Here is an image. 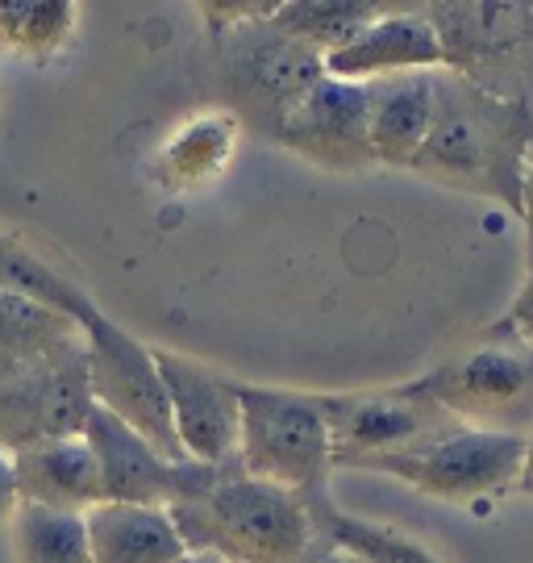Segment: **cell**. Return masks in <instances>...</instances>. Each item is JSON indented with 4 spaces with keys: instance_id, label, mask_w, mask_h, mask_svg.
<instances>
[{
    "instance_id": "1",
    "label": "cell",
    "mask_w": 533,
    "mask_h": 563,
    "mask_svg": "<svg viewBox=\"0 0 533 563\" xmlns=\"http://www.w3.org/2000/svg\"><path fill=\"white\" fill-rule=\"evenodd\" d=\"M188 551H213L225 563H321L334 551L330 497H300L221 463L204 493L167 509Z\"/></svg>"
},
{
    "instance_id": "2",
    "label": "cell",
    "mask_w": 533,
    "mask_h": 563,
    "mask_svg": "<svg viewBox=\"0 0 533 563\" xmlns=\"http://www.w3.org/2000/svg\"><path fill=\"white\" fill-rule=\"evenodd\" d=\"M533 151V104L504 101L455 71H434V118L409 172L492 197L521 213L525 159Z\"/></svg>"
},
{
    "instance_id": "3",
    "label": "cell",
    "mask_w": 533,
    "mask_h": 563,
    "mask_svg": "<svg viewBox=\"0 0 533 563\" xmlns=\"http://www.w3.org/2000/svg\"><path fill=\"white\" fill-rule=\"evenodd\" d=\"M237 467L300 497H330V426L321 393L237 380Z\"/></svg>"
},
{
    "instance_id": "4",
    "label": "cell",
    "mask_w": 533,
    "mask_h": 563,
    "mask_svg": "<svg viewBox=\"0 0 533 563\" xmlns=\"http://www.w3.org/2000/svg\"><path fill=\"white\" fill-rule=\"evenodd\" d=\"M421 13L442 42L446 71L533 104V4H434Z\"/></svg>"
},
{
    "instance_id": "5",
    "label": "cell",
    "mask_w": 533,
    "mask_h": 563,
    "mask_svg": "<svg viewBox=\"0 0 533 563\" xmlns=\"http://www.w3.org/2000/svg\"><path fill=\"white\" fill-rule=\"evenodd\" d=\"M521 455H525V439H517V434L458 426L451 434H442L437 443L392 451V455H367V460H355L346 467L384 472V476L413 484L417 493H425L434 501L467 505L517 488Z\"/></svg>"
},
{
    "instance_id": "6",
    "label": "cell",
    "mask_w": 533,
    "mask_h": 563,
    "mask_svg": "<svg viewBox=\"0 0 533 563\" xmlns=\"http://www.w3.org/2000/svg\"><path fill=\"white\" fill-rule=\"evenodd\" d=\"M413 393L455 422L496 434H533V346H475L463 360L442 363L437 372L413 380Z\"/></svg>"
},
{
    "instance_id": "7",
    "label": "cell",
    "mask_w": 533,
    "mask_h": 563,
    "mask_svg": "<svg viewBox=\"0 0 533 563\" xmlns=\"http://www.w3.org/2000/svg\"><path fill=\"white\" fill-rule=\"evenodd\" d=\"M92 405L84 334L42 360L0 367V446L21 451L51 439H79Z\"/></svg>"
},
{
    "instance_id": "8",
    "label": "cell",
    "mask_w": 533,
    "mask_h": 563,
    "mask_svg": "<svg viewBox=\"0 0 533 563\" xmlns=\"http://www.w3.org/2000/svg\"><path fill=\"white\" fill-rule=\"evenodd\" d=\"M79 334H84L92 401L125 426H134L158 455H167L171 463H192L184 460V451L176 443L171 409H167V393L158 384L151 346L134 339L130 330H121L118 322H109L100 313V305L79 322Z\"/></svg>"
},
{
    "instance_id": "9",
    "label": "cell",
    "mask_w": 533,
    "mask_h": 563,
    "mask_svg": "<svg viewBox=\"0 0 533 563\" xmlns=\"http://www.w3.org/2000/svg\"><path fill=\"white\" fill-rule=\"evenodd\" d=\"M221 38V76L230 84L237 104H246L258 118V125L271 130L284 121V113L325 76V63L317 51L288 38L271 18L246 21L218 34Z\"/></svg>"
},
{
    "instance_id": "10",
    "label": "cell",
    "mask_w": 533,
    "mask_h": 563,
    "mask_svg": "<svg viewBox=\"0 0 533 563\" xmlns=\"http://www.w3.org/2000/svg\"><path fill=\"white\" fill-rule=\"evenodd\" d=\"M325 426H330V467H346L367 455H392L413 446L437 443L442 434L458 430L446 409L404 388H371V393H334L321 397Z\"/></svg>"
},
{
    "instance_id": "11",
    "label": "cell",
    "mask_w": 533,
    "mask_h": 563,
    "mask_svg": "<svg viewBox=\"0 0 533 563\" xmlns=\"http://www.w3.org/2000/svg\"><path fill=\"white\" fill-rule=\"evenodd\" d=\"M79 439H84V446L97 460L104 501L118 505H158V509H171V505L204 493L221 472V463L218 467L171 463L167 455H158L134 426H125L109 409H100V405H92Z\"/></svg>"
},
{
    "instance_id": "12",
    "label": "cell",
    "mask_w": 533,
    "mask_h": 563,
    "mask_svg": "<svg viewBox=\"0 0 533 563\" xmlns=\"http://www.w3.org/2000/svg\"><path fill=\"white\" fill-rule=\"evenodd\" d=\"M184 460L218 467L237 455V380L167 346H151Z\"/></svg>"
},
{
    "instance_id": "13",
    "label": "cell",
    "mask_w": 533,
    "mask_h": 563,
    "mask_svg": "<svg viewBox=\"0 0 533 563\" xmlns=\"http://www.w3.org/2000/svg\"><path fill=\"white\" fill-rule=\"evenodd\" d=\"M367 125H371V88L321 76L284 113V121L276 125V142H284L288 151H297L304 159L321 163V167L363 172L376 163Z\"/></svg>"
},
{
    "instance_id": "14",
    "label": "cell",
    "mask_w": 533,
    "mask_h": 563,
    "mask_svg": "<svg viewBox=\"0 0 533 563\" xmlns=\"http://www.w3.org/2000/svg\"><path fill=\"white\" fill-rule=\"evenodd\" d=\"M325 76L351 84L388 80V76H409V71H442V42L434 25L421 9L409 13H384L376 18L355 42L337 46L334 55H325Z\"/></svg>"
},
{
    "instance_id": "15",
    "label": "cell",
    "mask_w": 533,
    "mask_h": 563,
    "mask_svg": "<svg viewBox=\"0 0 533 563\" xmlns=\"http://www.w3.org/2000/svg\"><path fill=\"white\" fill-rule=\"evenodd\" d=\"M13 481H18V501L25 505L84 514L104 501L97 460L84 439H51L13 451Z\"/></svg>"
},
{
    "instance_id": "16",
    "label": "cell",
    "mask_w": 533,
    "mask_h": 563,
    "mask_svg": "<svg viewBox=\"0 0 533 563\" xmlns=\"http://www.w3.org/2000/svg\"><path fill=\"white\" fill-rule=\"evenodd\" d=\"M92 563H176L188 547L176 522L158 505L100 501L84 509Z\"/></svg>"
},
{
    "instance_id": "17",
    "label": "cell",
    "mask_w": 533,
    "mask_h": 563,
    "mask_svg": "<svg viewBox=\"0 0 533 563\" xmlns=\"http://www.w3.org/2000/svg\"><path fill=\"white\" fill-rule=\"evenodd\" d=\"M371 155L384 167H409L434 118V71L371 80Z\"/></svg>"
},
{
    "instance_id": "18",
    "label": "cell",
    "mask_w": 533,
    "mask_h": 563,
    "mask_svg": "<svg viewBox=\"0 0 533 563\" xmlns=\"http://www.w3.org/2000/svg\"><path fill=\"white\" fill-rule=\"evenodd\" d=\"M237 134H242V121L230 109H209V113L188 118L158 151V184L176 188V192H188V188L218 180L221 172L234 163Z\"/></svg>"
},
{
    "instance_id": "19",
    "label": "cell",
    "mask_w": 533,
    "mask_h": 563,
    "mask_svg": "<svg viewBox=\"0 0 533 563\" xmlns=\"http://www.w3.org/2000/svg\"><path fill=\"white\" fill-rule=\"evenodd\" d=\"M384 13L388 4H363V0H284L276 4L271 21L288 38H297L300 46H309L325 59L337 46L355 42Z\"/></svg>"
},
{
    "instance_id": "20",
    "label": "cell",
    "mask_w": 533,
    "mask_h": 563,
    "mask_svg": "<svg viewBox=\"0 0 533 563\" xmlns=\"http://www.w3.org/2000/svg\"><path fill=\"white\" fill-rule=\"evenodd\" d=\"M13 547H18V563H92L88 526H84V514H76V509L18 501V509H13Z\"/></svg>"
},
{
    "instance_id": "21",
    "label": "cell",
    "mask_w": 533,
    "mask_h": 563,
    "mask_svg": "<svg viewBox=\"0 0 533 563\" xmlns=\"http://www.w3.org/2000/svg\"><path fill=\"white\" fill-rule=\"evenodd\" d=\"M71 339H79V325L71 318L21 297L13 288H0V367L42 360Z\"/></svg>"
},
{
    "instance_id": "22",
    "label": "cell",
    "mask_w": 533,
    "mask_h": 563,
    "mask_svg": "<svg viewBox=\"0 0 533 563\" xmlns=\"http://www.w3.org/2000/svg\"><path fill=\"white\" fill-rule=\"evenodd\" d=\"M71 0H0V51L46 59L59 55L76 34Z\"/></svg>"
},
{
    "instance_id": "23",
    "label": "cell",
    "mask_w": 533,
    "mask_h": 563,
    "mask_svg": "<svg viewBox=\"0 0 533 563\" xmlns=\"http://www.w3.org/2000/svg\"><path fill=\"white\" fill-rule=\"evenodd\" d=\"M0 288H13L21 297H30V301H38L46 309H55V313H63V318H71L76 325L97 309V301L84 288L63 280L51 263L38 260L34 251H25L9 234H0Z\"/></svg>"
},
{
    "instance_id": "24",
    "label": "cell",
    "mask_w": 533,
    "mask_h": 563,
    "mask_svg": "<svg viewBox=\"0 0 533 563\" xmlns=\"http://www.w3.org/2000/svg\"><path fill=\"white\" fill-rule=\"evenodd\" d=\"M330 539H334L337 551H351L363 563H442L430 547L417 543L413 534H404L400 526L351 518L342 509L330 522Z\"/></svg>"
},
{
    "instance_id": "25",
    "label": "cell",
    "mask_w": 533,
    "mask_h": 563,
    "mask_svg": "<svg viewBox=\"0 0 533 563\" xmlns=\"http://www.w3.org/2000/svg\"><path fill=\"white\" fill-rule=\"evenodd\" d=\"M276 13V4H200V18L209 21V30L213 34H225V30H234V25H246V21H263Z\"/></svg>"
},
{
    "instance_id": "26",
    "label": "cell",
    "mask_w": 533,
    "mask_h": 563,
    "mask_svg": "<svg viewBox=\"0 0 533 563\" xmlns=\"http://www.w3.org/2000/svg\"><path fill=\"white\" fill-rule=\"evenodd\" d=\"M509 330L517 334V342L533 346V272L525 276L521 292H517L513 309H509Z\"/></svg>"
},
{
    "instance_id": "27",
    "label": "cell",
    "mask_w": 533,
    "mask_h": 563,
    "mask_svg": "<svg viewBox=\"0 0 533 563\" xmlns=\"http://www.w3.org/2000/svg\"><path fill=\"white\" fill-rule=\"evenodd\" d=\"M18 509V481H13V451L0 446V522Z\"/></svg>"
},
{
    "instance_id": "28",
    "label": "cell",
    "mask_w": 533,
    "mask_h": 563,
    "mask_svg": "<svg viewBox=\"0 0 533 563\" xmlns=\"http://www.w3.org/2000/svg\"><path fill=\"white\" fill-rule=\"evenodd\" d=\"M521 218L530 225V272H533V151L525 159V184H521Z\"/></svg>"
},
{
    "instance_id": "29",
    "label": "cell",
    "mask_w": 533,
    "mask_h": 563,
    "mask_svg": "<svg viewBox=\"0 0 533 563\" xmlns=\"http://www.w3.org/2000/svg\"><path fill=\"white\" fill-rule=\"evenodd\" d=\"M517 488L533 497V434L525 439V455H521V476H517Z\"/></svg>"
},
{
    "instance_id": "30",
    "label": "cell",
    "mask_w": 533,
    "mask_h": 563,
    "mask_svg": "<svg viewBox=\"0 0 533 563\" xmlns=\"http://www.w3.org/2000/svg\"><path fill=\"white\" fill-rule=\"evenodd\" d=\"M176 563H225L221 555H213V551H184Z\"/></svg>"
},
{
    "instance_id": "31",
    "label": "cell",
    "mask_w": 533,
    "mask_h": 563,
    "mask_svg": "<svg viewBox=\"0 0 533 563\" xmlns=\"http://www.w3.org/2000/svg\"><path fill=\"white\" fill-rule=\"evenodd\" d=\"M321 563H363V560H355L351 551H337V547H334V551H330V555H325Z\"/></svg>"
}]
</instances>
